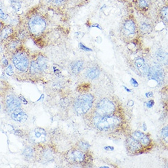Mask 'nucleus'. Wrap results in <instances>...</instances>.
<instances>
[{"mask_svg": "<svg viewBox=\"0 0 168 168\" xmlns=\"http://www.w3.org/2000/svg\"><path fill=\"white\" fill-rule=\"evenodd\" d=\"M146 96L148 97H150L151 96H152V92H149V93H147L146 94Z\"/></svg>", "mask_w": 168, "mask_h": 168, "instance_id": "obj_35", "label": "nucleus"}, {"mask_svg": "<svg viewBox=\"0 0 168 168\" xmlns=\"http://www.w3.org/2000/svg\"><path fill=\"white\" fill-rule=\"evenodd\" d=\"M115 110L114 104L108 99H103L96 106V114L97 116L111 115Z\"/></svg>", "mask_w": 168, "mask_h": 168, "instance_id": "obj_3", "label": "nucleus"}, {"mask_svg": "<svg viewBox=\"0 0 168 168\" xmlns=\"http://www.w3.org/2000/svg\"><path fill=\"white\" fill-rule=\"evenodd\" d=\"M156 58L157 60L163 64H167L168 63V55L166 52L162 50H158L156 53Z\"/></svg>", "mask_w": 168, "mask_h": 168, "instance_id": "obj_17", "label": "nucleus"}, {"mask_svg": "<svg viewBox=\"0 0 168 168\" xmlns=\"http://www.w3.org/2000/svg\"><path fill=\"white\" fill-rule=\"evenodd\" d=\"M11 118L15 122H24L28 119V115L23 110L18 108L13 111L11 114Z\"/></svg>", "mask_w": 168, "mask_h": 168, "instance_id": "obj_11", "label": "nucleus"}, {"mask_svg": "<svg viewBox=\"0 0 168 168\" xmlns=\"http://www.w3.org/2000/svg\"><path fill=\"white\" fill-rule=\"evenodd\" d=\"M84 63L82 61H76L73 62L70 65V69L72 73L75 74L79 73L83 69Z\"/></svg>", "mask_w": 168, "mask_h": 168, "instance_id": "obj_15", "label": "nucleus"}, {"mask_svg": "<svg viewBox=\"0 0 168 168\" xmlns=\"http://www.w3.org/2000/svg\"><path fill=\"white\" fill-rule=\"evenodd\" d=\"M64 1H65V0H55V2L56 4H60L64 2Z\"/></svg>", "mask_w": 168, "mask_h": 168, "instance_id": "obj_34", "label": "nucleus"}, {"mask_svg": "<svg viewBox=\"0 0 168 168\" xmlns=\"http://www.w3.org/2000/svg\"><path fill=\"white\" fill-rule=\"evenodd\" d=\"M100 75L99 70L96 67H92L87 70L86 72V75L90 80H95L99 77Z\"/></svg>", "mask_w": 168, "mask_h": 168, "instance_id": "obj_19", "label": "nucleus"}, {"mask_svg": "<svg viewBox=\"0 0 168 168\" xmlns=\"http://www.w3.org/2000/svg\"><path fill=\"white\" fill-rule=\"evenodd\" d=\"M132 137L133 138H135L136 140H137L139 143H140L143 146H147L150 143V139L148 138V137L146 136L144 133H143L139 131H137L134 132L132 134Z\"/></svg>", "mask_w": 168, "mask_h": 168, "instance_id": "obj_12", "label": "nucleus"}, {"mask_svg": "<svg viewBox=\"0 0 168 168\" xmlns=\"http://www.w3.org/2000/svg\"><path fill=\"white\" fill-rule=\"evenodd\" d=\"M48 1H51V0H48Z\"/></svg>", "mask_w": 168, "mask_h": 168, "instance_id": "obj_39", "label": "nucleus"}, {"mask_svg": "<svg viewBox=\"0 0 168 168\" xmlns=\"http://www.w3.org/2000/svg\"><path fill=\"white\" fill-rule=\"evenodd\" d=\"M80 46L82 50H84L86 51H91V50H90L89 48L86 47L84 45H83V44H82V43H80Z\"/></svg>", "mask_w": 168, "mask_h": 168, "instance_id": "obj_30", "label": "nucleus"}, {"mask_svg": "<svg viewBox=\"0 0 168 168\" xmlns=\"http://www.w3.org/2000/svg\"><path fill=\"white\" fill-rule=\"evenodd\" d=\"M153 100H150V101H149L148 103L147 104V106L148 107V108H151L152 106H153Z\"/></svg>", "mask_w": 168, "mask_h": 168, "instance_id": "obj_33", "label": "nucleus"}, {"mask_svg": "<svg viewBox=\"0 0 168 168\" xmlns=\"http://www.w3.org/2000/svg\"><path fill=\"white\" fill-rule=\"evenodd\" d=\"M1 2H0V9H1Z\"/></svg>", "mask_w": 168, "mask_h": 168, "instance_id": "obj_37", "label": "nucleus"}, {"mask_svg": "<svg viewBox=\"0 0 168 168\" xmlns=\"http://www.w3.org/2000/svg\"><path fill=\"white\" fill-rule=\"evenodd\" d=\"M131 84H133L134 86H137L138 84V82L133 78H132L131 80Z\"/></svg>", "mask_w": 168, "mask_h": 168, "instance_id": "obj_31", "label": "nucleus"}, {"mask_svg": "<svg viewBox=\"0 0 168 168\" xmlns=\"http://www.w3.org/2000/svg\"><path fill=\"white\" fill-rule=\"evenodd\" d=\"M36 62V64L39 67L40 72L44 71L45 70H46L47 69V66H48L47 60L42 55H41L38 57V58Z\"/></svg>", "mask_w": 168, "mask_h": 168, "instance_id": "obj_18", "label": "nucleus"}, {"mask_svg": "<svg viewBox=\"0 0 168 168\" xmlns=\"http://www.w3.org/2000/svg\"><path fill=\"white\" fill-rule=\"evenodd\" d=\"M23 156L26 159L29 160L31 159L34 155V149L32 147H26L23 152Z\"/></svg>", "mask_w": 168, "mask_h": 168, "instance_id": "obj_20", "label": "nucleus"}, {"mask_svg": "<svg viewBox=\"0 0 168 168\" xmlns=\"http://www.w3.org/2000/svg\"><path fill=\"white\" fill-rule=\"evenodd\" d=\"M135 65L138 70L143 75H146L148 73L149 67L146 62L143 58H138L135 61Z\"/></svg>", "mask_w": 168, "mask_h": 168, "instance_id": "obj_14", "label": "nucleus"}, {"mask_svg": "<svg viewBox=\"0 0 168 168\" xmlns=\"http://www.w3.org/2000/svg\"><path fill=\"white\" fill-rule=\"evenodd\" d=\"M7 18V15L6 14H5L1 9H0V19H6Z\"/></svg>", "mask_w": 168, "mask_h": 168, "instance_id": "obj_29", "label": "nucleus"}, {"mask_svg": "<svg viewBox=\"0 0 168 168\" xmlns=\"http://www.w3.org/2000/svg\"><path fill=\"white\" fill-rule=\"evenodd\" d=\"M2 64H3L4 66H5V67H6L7 65H8V61H7V60L6 58H3Z\"/></svg>", "mask_w": 168, "mask_h": 168, "instance_id": "obj_32", "label": "nucleus"}, {"mask_svg": "<svg viewBox=\"0 0 168 168\" xmlns=\"http://www.w3.org/2000/svg\"><path fill=\"white\" fill-rule=\"evenodd\" d=\"M161 135H162L163 137L165 139H167L168 138V126H165V127H164L162 129V130H161Z\"/></svg>", "mask_w": 168, "mask_h": 168, "instance_id": "obj_28", "label": "nucleus"}, {"mask_svg": "<svg viewBox=\"0 0 168 168\" xmlns=\"http://www.w3.org/2000/svg\"><path fill=\"white\" fill-rule=\"evenodd\" d=\"M140 29L142 33L146 34V33H148L151 30V26L149 24L144 23L141 24Z\"/></svg>", "mask_w": 168, "mask_h": 168, "instance_id": "obj_22", "label": "nucleus"}, {"mask_svg": "<svg viewBox=\"0 0 168 168\" xmlns=\"http://www.w3.org/2000/svg\"><path fill=\"white\" fill-rule=\"evenodd\" d=\"M67 160L72 163H81L84 160V154L79 150H72L69 152L66 157Z\"/></svg>", "mask_w": 168, "mask_h": 168, "instance_id": "obj_7", "label": "nucleus"}, {"mask_svg": "<svg viewBox=\"0 0 168 168\" xmlns=\"http://www.w3.org/2000/svg\"><path fill=\"white\" fill-rule=\"evenodd\" d=\"M13 33V29L10 26H6L0 31V41L7 39Z\"/></svg>", "mask_w": 168, "mask_h": 168, "instance_id": "obj_16", "label": "nucleus"}, {"mask_svg": "<svg viewBox=\"0 0 168 168\" xmlns=\"http://www.w3.org/2000/svg\"><path fill=\"white\" fill-rule=\"evenodd\" d=\"M127 147L131 152H138L142 149V144L133 137H129L126 139Z\"/></svg>", "mask_w": 168, "mask_h": 168, "instance_id": "obj_9", "label": "nucleus"}, {"mask_svg": "<svg viewBox=\"0 0 168 168\" xmlns=\"http://www.w3.org/2000/svg\"><path fill=\"white\" fill-rule=\"evenodd\" d=\"M30 72L32 74H36L40 72L39 67L35 61H33L31 64L30 66Z\"/></svg>", "mask_w": 168, "mask_h": 168, "instance_id": "obj_21", "label": "nucleus"}, {"mask_svg": "<svg viewBox=\"0 0 168 168\" xmlns=\"http://www.w3.org/2000/svg\"><path fill=\"white\" fill-rule=\"evenodd\" d=\"M12 6L14 9H16V11H18L19 8L20 7V4L19 1H17L15 0L12 1Z\"/></svg>", "mask_w": 168, "mask_h": 168, "instance_id": "obj_27", "label": "nucleus"}, {"mask_svg": "<svg viewBox=\"0 0 168 168\" xmlns=\"http://www.w3.org/2000/svg\"><path fill=\"white\" fill-rule=\"evenodd\" d=\"M94 102V97L90 94L79 96L75 101L74 109L79 115L87 113L91 108Z\"/></svg>", "mask_w": 168, "mask_h": 168, "instance_id": "obj_1", "label": "nucleus"}, {"mask_svg": "<svg viewBox=\"0 0 168 168\" xmlns=\"http://www.w3.org/2000/svg\"><path fill=\"white\" fill-rule=\"evenodd\" d=\"M12 63L15 67L21 72H25L29 65V61L26 55L22 53H17L12 58Z\"/></svg>", "mask_w": 168, "mask_h": 168, "instance_id": "obj_5", "label": "nucleus"}, {"mask_svg": "<svg viewBox=\"0 0 168 168\" xmlns=\"http://www.w3.org/2000/svg\"><path fill=\"white\" fill-rule=\"evenodd\" d=\"M147 74L149 79L155 80L159 84H163L165 75L164 72L160 66L153 65L151 68H149Z\"/></svg>", "mask_w": 168, "mask_h": 168, "instance_id": "obj_6", "label": "nucleus"}, {"mask_svg": "<svg viewBox=\"0 0 168 168\" xmlns=\"http://www.w3.org/2000/svg\"><path fill=\"white\" fill-rule=\"evenodd\" d=\"M0 109H1V105H0Z\"/></svg>", "mask_w": 168, "mask_h": 168, "instance_id": "obj_38", "label": "nucleus"}, {"mask_svg": "<svg viewBox=\"0 0 168 168\" xmlns=\"http://www.w3.org/2000/svg\"><path fill=\"white\" fill-rule=\"evenodd\" d=\"M123 30L126 36H131L136 33V25L132 20H128L124 24Z\"/></svg>", "mask_w": 168, "mask_h": 168, "instance_id": "obj_13", "label": "nucleus"}, {"mask_svg": "<svg viewBox=\"0 0 168 168\" xmlns=\"http://www.w3.org/2000/svg\"><path fill=\"white\" fill-rule=\"evenodd\" d=\"M6 105L9 111H14L20 106V101L14 95H9L6 99Z\"/></svg>", "mask_w": 168, "mask_h": 168, "instance_id": "obj_10", "label": "nucleus"}, {"mask_svg": "<svg viewBox=\"0 0 168 168\" xmlns=\"http://www.w3.org/2000/svg\"><path fill=\"white\" fill-rule=\"evenodd\" d=\"M1 27H2V23L0 22V29H1Z\"/></svg>", "mask_w": 168, "mask_h": 168, "instance_id": "obj_36", "label": "nucleus"}, {"mask_svg": "<svg viewBox=\"0 0 168 168\" xmlns=\"http://www.w3.org/2000/svg\"><path fill=\"white\" fill-rule=\"evenodd\" d=\"M95 120L96 126L102 131H106L117 126L120 123L119 119L114 116L107 115L98 116Z\"/></svg>", "mask_w": 168, "mask_h": 168, "instance_id": "obj_2", "label": "nucleus"}, {"mask_svg": "<svg viewBox=\"0 0 168 168\" xmlns=\"http://www.w3.org/2000/svg\"><path fill=\"white\" fill-rule=\"evenodd\" d=\"M78 146H80V148H81L82 150H87L89 147V144L87 143V142H85V141H82L80 142L79 144H78Z\"/></svg>", "mask_w": 168, "mask_h": 168, "instance_id": "obj_25", "label": "nucleus"}, {"mask_svg": "<svg viewBox=\"0 0 168 168\" xmlns=\"http://www.w3.org/2000/svg\"><path fill=\"white\" fill-rule=\"evenodd\" d=\"M161 16L163 21H168V7H164L162 8L161 11Z\"/></svg>", "mask_w": 168, "mask_h": 168, "instance_id": "obj_23", "label": "nucleus"}, {"mask_svg": "<svg viewBox=\"0 0 168 168\" xmlns=\"http://www.w3.org/2000/svg\"><path fill=\"white\" fill-rule=\"evenodd\" d=\"M6 72L9 76H11L14 74V69L12 65H8V67L6 69Z\"/></svg>", "mask_w": 168, "mask_h": 168, "instance_id": "obj_26", "label": "nucleus"}, {"mask_svg": "<svg viewBox=\"0 0 168 168\" xmlns=\"http://www.w3.org/2000/svg\"><path fill=\"white\" fill-rule=\"evenodd\" d=\"M138 4L141 9H145L149 4V0H139Z\"/></svg>", "mask_w": 168, "mask_h": 168, "instance_id": "obj_24", "label": "nucleus"}, {"mask_svg": "<svg viewBox=\"0 0 168 168\" xmlns=\"http://www.w3.org/2000/svg\"><path fill=\"white\" fill-rule=\"evenodd\" d=\"M31 138L34 143H43L46 138V133L43 128H36L32 132Z\"/></svg>", "mask_w": 168, "mask_h": 168, "instance_id": "obj_8", "label": "nucleus"}, {"mask_svg": "<svg viewBox=\"0 0 168 168\" xmlns=\"http://www.w3.org/2000/svg\"><path fill=\"white\" fill-rule=\"evenodd\" d=\"M46 28V22L40 17H32L28 23V28L31 34L35 36L41 34Z\"/></svg>", "mask_w": 168, "mask_h": 168, "instance_id": "obj_4", "label": "nucleus"}]
</instances>
